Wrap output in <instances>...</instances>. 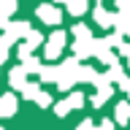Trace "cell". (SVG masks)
<instances>
[{
	"mask_svg": "<svg viewBox=\"0 0 130 130\" xmlns=\"http://www.w3.org/2000/svg\"><path fill=\"white\" fill-rule=\"evenodd\" d=\"M79 57H71V60H65V62L57 65V87L62 89H71L73 84H79Z\"/></svg>",
	"mask_w": 130,
	"mask_h": 130,
	"instance_id": "cell-1",
	"label": "cell"
},
{
	"mask_svg": "<svg viewBox=\"0 0 130 130\" xmlns=\"http://www.w3.org/2000/svg\"><path fill=\"white\" fill-rule=\"evenodd\" d=\"M65 41H68L65 30H54V32H52L49 43L43 46V54H46V60H57V57H60V52H62V46H65Z\"/></svg>",
	"mask_w": 130,
	"mask_h": 130,
	"instance_id": "cell-2",
	"label": "cell"
},
{
	"mask_svg": "<svg viewBox=\"0 0 130 130\" xmlns=\"http://www.w3.org/2000/svg\"><path fill=\"white\" fill-rule=\"evenodd\" d=\"M95 87H98V92L92 95V106H95V108H100V106L111 98L114 87H111V79H108V76H100V79L95 81Z\"/></svg>",
	"mask_w": 130,
	"mask_h": 130,
	"instance_id": "cell-3",
	"label": "cell"
},
{
	"mask_svg": "<svg viewBox=\"0 0 130 130\" xmlns=\"http://www.w3.org/2000/svg\"><path fill=\"white\" fill-rule=\"evenodd\" d=\"M95 57H98V60H100V62H106V65H108V68H111V65H117V62H119V60H117V54H114V52H111V46H108V41H106V38L95 41Z\"/></svg>",
	"mask_w": 130,
	"mask_h": 130,
	"instance_id": "cell-4",
	"label": "cell"
},
{
	"mask_svg": "<svg viewBox=\"0 0 130 130\" xmlns=\"http://www.w3.org/2000/svg\"><path fill=\"white\" fill-rule=\"evenodd\" d=\"M38 19L43 24H60V19H62V14H60V8L57 6H49V3H43V6H38Z\"/></svg>",
	"mask_w": 130,
	"mask_h": 130,
	"instance_id": "cell-5",
	"label": "cell"
},
{
	"mask_svg": "<svg viewBox=\"0 0 130 130\" xmlns=\"http://www.w3.org/2000/svg\"><path fill=\"white\" fill-rule=\"evenodd\" d=\"M43 43V35L41 32H30L27 38H24V43L19 46V60H24V57H32V52Z\"/></svg>",
	"mask_w": 130,
	"mask_h": 130,
	"instance_id": "cell-6",
	"label": "cell"
},
{
	"mask_svg": "<svg viewBox=\"0 0 130 130\" xmlns=\"http://www.w3.org/2000/svg\"><path fill=\"white\" fill-rule=\"evenodd\" d=\"M73 52H76L79 60L92 57V54H95V41H92V38H79V41H73Z\"/></svg>",
	"mask_w": 130,
	"mask_h": 130,
	"instance_id": "cell-7",
	"label": "cell"
},
{
	"mask_svg": "<svg viewBox=\"0 0 130 130\" xmlns=\"http://www.w3.org/2000/svg\"><path fill=\"white\" fill-rule=\"evenodd\" d=\"M30 32H32V30H30V24H27V22H8V27H6V35H8L11 41L22 38V35L27 38Z\"/></svg>",
	"mask_w": 130,
	"mask_h": 130,
	"instance_id": "cell-8",
	"label": "cell"
},
{
	"mask_svg": "<svg viewBox=\"0 0 130 130\" xmlns=\"http://www.w3.org/2000/svg\"><path fill=\"white\" fill-rule=\"evenodd\" d=\"M14 114H16V95L14 92L0 95V117H14Z\"/></svg>",
	"mask_w": 130,
	"mask_h": 130,
	"instance_id": "cell-9",
	"label": "cell"
},
{
	"mask_svg": "<svg viewBox=\"0 0 130 130\" xmlns=\"http://www.w3.org/2000/svg\"><path fill=\"white\" fill-rule=\"evenodd\" d=\"M92 16H95V22L100 24V27H114V19H117V14H114V11H106L103 6H98L95 11H92Z\"/></svg>",
	"mask_w": 130,
	"mask_h": 130,
	"instance_id": "cell-10",
	"label": "cell"
},
{
	"mask_svg": "<svg viewBox=\"0 0 130 130\" xmlns=\"http://www.w3.org/2000/svg\"><path fill=\"white\" fill-rule=\"evenodd\" d=\"M8 81H11V87H14V89H24V84H27V71H24L22 65L14 68V71L8 73Z\"/></svg>",
	"mask_w": 130,
	"mask_h": 130,
	"instance_id": "cell-11",
	"label": "cell"
},
{
	"mask_svg": "<svg viewBox=\"0 0 130 130\" xmlns=\"http://www.w3.org/2000/svg\"><path fill=\"white\" fill-rule=\"evenodd\" d=\"M38 76H41V81H46V84H57V65H43Z\"/></svg>",
	"mask_w": 130,
	"mask_h": 130,
	"instance_id": "cell-12",
	"label": "cell"
},
{
	"mask_svg": "<svg viewBox=\"0 0 130 130\" xmlns=\"http://www.w3.org/2000/svg\"><path fill=\"white\" fill-rule=\"evenodd\" d=\"M117 122H119V125H127L130 122V103L127 100L117 103Z\"/></svg>",
	"mask_w": 130,
	"mask_h": 130,
	"instance_id": "cell-13",
	"label": "cell"
},
{
	"mask_svg": "<svg viewBox=\"0 0 130 130\" xmlns=\"http://www.w3.org/2000/svg\"><path fill=\"white\" fill-rule=\"evenodd\" d=\"M22 68H24L27 73H41V68H43V65H41L38 57H24V60H22Z\"/></svg>",
	"mask_w": 130,
	"mask_h": 130,
	"instance_id": "cell-14",
	"label": "cell"
},
{
	"mask_svg": "<svg viewBox=\"0 0 130 130\" xmlns=\"http://www.w3.org/2000/svg\"><path fill=\"white\" fill-rule=\"evenodd\" d=\"M68 11H71L73 16L87 14V0H71V3H68Z\"/></svg>",
	"mask_w": 130,
	"mask_h": 130,
	"instance_id": "cell-15",
	"label": "cell"
},
{
	"mask_svg": "<svg viewBox=\"0 0 130 130\" xmlns=\"http://www.w3.org/2000/svg\"><path fill=\"white\" fill-rule=\"evenodd\" d=\"M98 79H100V76H98L92 68H87V65H81V68H79V81H92V84H95Z\"/></svg>",
	"mask_w": 130,
	"mask_h": 130,
	"instance_id": "cell-16",
	"label": "cell"
},
{
	"mask_svg": "<svg viewBox=\"0 0 130 130\" xmlns=\"http://www.w3.org/2000/svg\"><path fill=\"white\" fill-rule=\"evenodd\" d=\"M11 43H14V41L8 38V35L0 38V62H6V60H8V49H11Z\"/></svg>",
	"mask_w": 130,
	"mask_h": 130,
	"instance_id": "cell-17",
	"label": "cell"
},
{
	"mask_svg": "<svg viewBox=\"0 0 130 130\" xmlns=\"http://www.w3.org/2000/svg\"><path fill=\"white\" fill-rule=\"evenodd\" d=\"M38 84H30V81H27V84H24V89H22V98H27V100H35V98H38Z\"/></svg>",
	"mask_w": 130,
	"mask_h": 130,
	"instance_id": "cell-18",
	"label": "cell"
},
{
	"mask_svg": "<svg viewBox=\"0 0 130 130\" xmlns=\"http://www.w3.org/2000/svg\"><path fill=\"white\" fill-rule=\"evenodd\" d=\"M73 35H76V41H79V38H92V32H89V27H87V24H73Z\"/></svg>",
	"mask_w": 130,
	"mask_h": 130,
	"instance_id": "cell-19",
	"label": "cell"
},
{
	"mask_svg": "<svg viewBox=\"0 0 130 130\" xmlns=\"http://www.w3.org/2000/svg\"><path fill=\"white\" fill-rule=\"evenodd\" d=\"M16 11V0H0V14L8 16V14H14Z\"/></svg>",
	"mask_w": 130,
	"mask_h": 130,
	"instance_id": "cell-20",
	"label": "cell"
},
{
	"mask_svg": "<svg viewBox=\"0 0 130 130\" xmlns=\"http://www.w3.org/2000/svg\"><path fill=\"white\" fill-rule=\"evenodd\" d=\"M73 108H71V103H68V100H60V103L54 106V114L57 117H65V114H71Z\"/></svg>",
	"mask_w": 130,
	"mask_h": 130,
	"instance_id": "cell-21",
	"label": "cell"
},
{
	"mask_svg": "<svg viewBox=\"0 0 130 130\" xmlns=\"http://www.w3.org/2000/svg\"><path fill=\"white\" fill-rule=\"evenodd\" d=\"M35 103H38L41 108H46V106H52V95H49V92H38V98H35Z\"/></svg>",
	"mask_w": 130,
	"mask_h": 130,
	"instance_id": "cell-22",
	"label": "cell"
},
{
	"mask_svg": "<svg viewBox=\"0 0 130 130\" xmlns=\"http://www.w3.org/2000/svg\"><path fill=\"white\" fill-rule=\"evenodd\" d=\"M68 103H71V108H81V103H84V95H81V92H73V95L68 98Z\"/></svg>",
	"mask_w": 130,
	"mask_h": 130,
	"instance_id": "cell-23",
	"label": "cell"
},
{
	"mask_svg": "<svg viewBox=\"0 0 130 130\" xmlns=\"http://www.w3.org/2000/svg\"><path fill=\"white\" fill-rule=\"evenodd\" d=\"M117 8L119 14H130V0H117Z\"/></svg>",
	"mask_w": 130,
	"mask_h": 130,
	"instance_id": "cell-24",
	"label": "cell"
},
{
	"mask_svg": "<svg viewBox=\"0 0 130 130\" xmlns=\"http://www.w3.org/2000/svg\"><path fill=\"white\" fill-rule=\"evenodd\" d=\"M76 130H95V125H92V119H84V122H81V125H79Z\"/></svg>",
	"mask_w": 130,
	"mask_h": 130,
	"instance_id": "cell-25",
	"label": "cell"
},
{
	"mask_svg": "<svg viewBox=\"0 0 130 130\" xmlns=\"http://www.w3.org/2000/svg\"><path fill=\"white\" fill-rule=\"evenodd\" d=\"M95 130H114V122L103 119V122H100V127H95Z\"/></svg>",
	"mask_w": 130,
	"mask_h": 130,
	"instance_id": "cell-26",
	"label": "cell"
},
{
	"mask_svg": "<svg viewBox=\"0 0 130 130\" xmlns=\"http://www.w3.org/2000/svg\"><path fill=\"white\" fill-rule=\"evenodd\" d=\"M6 27H8V19H6L3 14H0V30H6Z\"/></svg>",
	"mask_w": 130,
	"mask_h": 130,
	"instance_id": "cell-27",
	"label": "cell"
},
{
	"mask_svg": "<svg viewBox=\"0 0 130 130\" xmlns=\"http://www.w3.org/2000/svg\"><path fill=\"white\" fill-rule=\"evenodd\" d=\"M54 3H71V0H54Z\"/></svg>",
	"mask_w": 130,
	"mask_h": 130,
	"instance_id": "cell-28",
	"label": "cell"
},
{
	"mask_svg": "<svg viewBox=\"0 0 130 130\" xmlns=\"http://www.w3.org/2000/svg\"><path fill=\"white\" fill-rule=\"evenodd\" d=\"M127 60H130V54H127ZM127 65H130V62H127Z\"/></svg>",
	"mask_w": 130,
	"mask_h": 130,
	"instance_id": "cell-29",
	"label": "cell"
},
{
	"mask_svg": "<svg viewBox=\"0 0 130 130\" xmlns=\"http://www.w3.org/2000/svg\"><path fill=\"white\" fill-rule=\"evenodd\" d=\"M95 3H100V0H95Z\"/></svg>",
	"mask_w": 130,
	"mask_h": 130,
	"instance_id": "cell-30",
	"label": "cell"
},
{
	"mask_svg": "<svg viewBox=\"0 0 130 130\" xmlns=\"http://www.w3.org/2000/svg\"><path fill=\"white\" fill-rule=\"evenodd\" d=\"M127 95H130V89H127Z\"/></svg>",
	"mask_w": 130,
	"mask_h": 130,
	"instance_id": "cell-31",
	"label": "cell"
},
{
	"mask_svg": "<svg viewBox=\"0 0 130 130\" xmlns=\"http://www.w3.org/2000/svg\"><path fill=\"white\" fill-rule=\"evenodd\" d=\"M127 32H130V30H127Z\"/></svg>",
	"mask_w": 130,
	"mask_h": 130,
	"instance_id": "cell-32",
	"label": "cell"
}]
</instances>
